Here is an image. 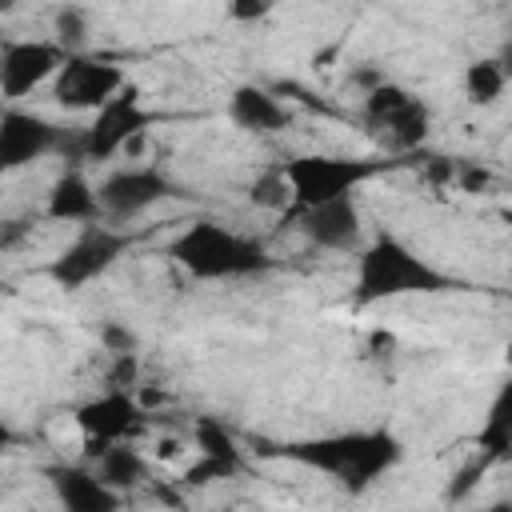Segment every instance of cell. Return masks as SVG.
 Returning <instances> with one entry per match:
<instances>
[{"instance_id":"1","label":"cell","mask_w":512,"mask_h":512,"mask_svg":"<svg viewBox=\"0 0 512 512\" xmlns=\"http://www.w3.org/2000/svg\"><path fill=\"white\" fill-rule=\"evenodd\" d=\"M284 456L304 464V468L328 472L344 488L360 492L400 460V444L388 432H336V436L284 444Z\"/></svg>"},{"instance_id":"2","label":"cell","mask_w":512,"mask_h":512,"mask_svg":"<svg viewBox=\"0 0 512 512\" xmlns=\"http://www.w3.org/2000/svg\"><path fill=\"white\" fill-rule=\"evenodd\" d=\"M176 264L196 280H248L272 268V256L260 240L240 236L216 220H200L184 228L172 244Z\"/></svg>"},{"instance_id":"3","label":"cell","mask_w":512,"mask_h":512,"mask_svg":"<svg viewBox=\"0 0 512 512\" xmlns=\"http://www.w3.org/2000/svg\"><path fill=\"white\" fill-rule=\"evenodd\" d=\"M356 256H360L356 260V300L360 304L412 296V292H444L448 288V276L436 272L432 264H424L392 232H376L372 240H364V248Z\"/></svg>"},{"instance_id":"4","label":"cell","mask_w":512,"mask_h":512,"mask_svg":"<svg viewBox=\"0 0 512 512\" xmlns=\"http://www.w3.org/2000/svg\"><path fill=\"white\" fill-rule=\"evenodd\" d=\"M148 124H152V112L140 104L136 88L128 84L116 100H108V104L92 116V124H88V128H80L76 136H64L60 152L68 148V152H72V160L100 164V160H112L116 152H128V148L144 136V128H148Z\"/></svg>"},{"instance_id":"5","label":"cell","mask_w":512,"mask_h":512,"mask_svg":"<svg viewBox=\"0 0 512 512\" xmlns=\"http://www.w3.org/2000/svg\"><path fill=\"white\" fill-rule=\"evenodd\" d=\"M280 172L292 192V212H304L352 196L368 176H376V164L352 156H296Z\"/></svg>"},{"instance_id":"6","label":"cell","mask_w":512,"mask_h":512,"mask_svg":"<svg viewBox=\"0 0 512 512\" xmlns=\"http://www.w3.org/2000/svg\"><path fill=\"white\" fill-rule=\"evenodd\" d=\"M364 120L372 124V132L392 148V152H408L416 144H424L428 136V104L420 96H412L408 88L384 80L364 96Z\"/></svg>"},{"instance_id":"7","label":"cell","mask_w":512,"mask_h":512,"mask_svg":"<svg viewBox=\"0 0 512 512\" xmlns=\"http://www.w3.org/2000/svg\"><path fill=\"white\" fill-rule=\"evenodd\" d=\"M132 236L112 228V224H88L48 268V276L60 284V288H84L92 284L96 276H104L124 252H128Z\"/></svg>"},{"instance_id":"8","label":"cell","mask_w":512,"mask_h":512,"mask_svg":"<svg viewBox=\"0 0 512 512\" xmlns=\"http://www.w3.org/2000/svg\"><path fill=\"white\" fill-rule=\"evenodd\" d=\"M172 196V180L152 168V164H128V168H116L112 176L100 180L96 188V200H100V216L104 220H136L144 216L148 208H156L160 200Z\"/></svg>"},{"instance_id":"9","label":"cell","mask_w":512,"mask_h":512,"mask_svg":"<svg viewBox=\"0 0 512 512\" xmlns=\"http://www.w3.org/2000/svg\"><path fill=\"white\" fill-rule=\"evenodd\" d=\"M128 88V76H124V68L120 64H112V60H100V56H68L64 60V68L56 72V84H52V92H56V104H64V108H92V112H100L108 100H116L120 92Z\"/></svg>"},{"instance_id":"10","label":"cell","mask_w":512,"mask_h":512,"mask_svg":"<svg viewBox=\"0 0 512 512\" xmlns=\"http://www.w3.org/2000/svg\"><path fill=\"white\" fill-rule=\"evenodd\" d=\"M76 424L84 432V464H88L108 444H124L144 424V404L132 392L108 388L104 396H96V400H88V404L76 408Z\"/></svg>"},{"instance_id":"11","label":"cell","mask_w":512,"mask_h":512,"mask_svg":"<svg viewBox=\"0 0 512 512\" xmlns=\"http://www.w3.org/2000/svg\"><path fill=\"white\" fill-rule=\"evenodd\" d=\"M68 52L56 40H12L0 48V96L24 100L32 88L52 80L64 68Z\"/></svg>"},{"instance_id":"12","label":"cell","mask_w":512,"mask_h":512,"mask_svg":"<svg viewBox=\"0 0 512 512\" xmlns=\"http://www.w3.org/2000/svg\"><path fill=\"white\" fill-rule=\"evenodd\" d=\"M60 144H64V132L36 112L12 108L0 116V172H12L48 152H60Z\"/></svg>"},{"instance_id":"13","label":"cell","mask_w":512,"mask_h":512,"mask_svg":"<svg viewBox=\"0 0 512 512\" xmlns=\"http://www.w3.org/2000/svg\"><path fill=\"white\" fill-rule=\"evenodd\" d=\"M300 236L320 248V252H360L364 248V228H360V208L352 196L320 204V208H304L292 212Z\"/></svg>"},{"instance_id":"14","label":"cell","mask_w":512,"mask_h":512,"mask_svg":"<svg viewBox=\"0 0 512 512\" xmlns=\"http://www.w3.org/2000/svg\"><path fill=\"white\" fill-rule=\"evenodd\" d=\"M48 480L64 512H120V492H112L88 464H56L48 468Z\"/></svg>"},{"instance_id":"15","label":"cell","mask_w":512,"mask_h":512,"mask_svg":"<svg viewBox=\"0 0 512 512\" xmlns=\"http://www.w3.org/2000/svg\"><path fill=\"white\" fill-rule=\"evenodd\" d=\"M228 120L244 132H256V136H268V132H284L292 124V108L280 104L272 92L256 88V84H244L228 96Z\"/></svg>"},{"instance_id":"16","label":"cell","mask_w":512,"mask_h":512,"mask_svg":"<svg viewBox=\"0 0 512 512\" xmlns=\"http://www.w3.org/2000/svg\"><path fill=\"white\" fill-rule=\"evenodd\" d=\"M48 216L52 220H64V224H96L100 220V200H96V188L88 184L84 172H64L52 192H48Z\"/></svg>"},{"instance_id":"17","label":"cell","mask_w":512,"mask_h":512,"mask_svg":"<svg viewBox=\"0 0 512 512\" xmlns=\"http://www.w3.org/2000/svg\"><path fill=\"white\" fill-rule=\"evenodd\" d=\"M88 468L112 488V492H128V488H136V484H144L148 480V460L124 440V444H108L96 460H88Z\"/></svg>"},{"instance_id":"18","label":"cell","mask_w":512,"mask_h":512,"mask_svg":"<svg viewBox=\"0 0 512 512\" xmlns=\"http://www.w3.org/2000/svg\"><path fill=\"white\" fill-rule=\"evenodd\" d=\"M504 88H508V72H504L500 60H476V64H468L464 92H468L472 104H480V108L484 104H496L504 96Z\"/></svg>"},{"instance_id":"19","label":"cell","mask_w":512,"mask_h":512,"mask_svg":"<svg viewBox=\"0 0 512 512\" xmlns=\"http://www.w3.org/2000/svg\"><path fill=\"white\" fill-rule=\"evenodd\" d=\"M192 440H196V448H200V456L204 460H216V464H228V468H240V452H236V444H232V436H228V428L220 424V420H196V428H192Z\"/></svg>"},{"instance_id":"20","label":"cell","mask_w":512,"mask_h":512,"mask_svg":"<svg viewBox=\"0 0 512 512\" xmlns=\"http://www.w3.org/2000/svg\"><path fill=\"white\" fill-rule=\"evenodd\" d=\"M84 40H88V12L76 8V4H64V8L56 12V44H60L68 56H80Z\"/></svg>"},{"instance_id":"21","label":"cell","mask_w":512,"mask_h":512,"mask_svg":"<svg viewBox=\"0 0 512 512\" xmlns=\"http://www.w3.org/2000/svg\"><path fill=\"white\" fill-rule=\"evenodd\" d=\"M252 204L256 208H268V212H284V208H292V192H288V180H284V172L276 168V172H264L256 184H252Z\"/></svg>"},{"instance_id":"22","label":"cell","mask_w":512,"mask_h":512,"mask_svg":"<svg viewBox=\"0 0 512 512\" xmlns=\"http://www.w3.org/2000/svg\"><path fill=\"white\" fill-rule=\"evenodd\" d=\"M480 440H484V448H488L492 456H504V452H508V396L496 400L492 420H488V428H484Z\"/></svg>"},{"instance_id":"23","label":"cell","mask_w":512,"mask_h":512,"mask_svg":"<svg viewBox=\"0 0 512 512\" xmlns=\"http://www.w3.org/2000/svg\"><path fill=\"white\" fill-rule=\"evenodd\" d=\"M452 180L464 188V192H484L488 184H492V172L484 168V164H472V160H460L456 164V172H452Z\"/></svg>"},{"instance_id":"24","label":"cell","mask_w":512,"mask_h":512,"mask_svg":"<svg viewBox=\"0 0 512 512\" xmlns=\"http://www.w3.org/2000/svg\"><path fill=\"white\" fill-rule=\"evenodd\" d=\"M104 344H108V352L112 356H128V352H136V336L128 332V328H120V324H104Z\"/></svg>"},{"instance_id":"25","label":"cell","mask_w":512,"mask_h":512,"mask_svg":"<svg viewBox=\"0 0 512 512\" xmlns=\"http://www.w3.org/2000/svg\"><path fill=\"white\" fill-rule=\"evenodd\" d=\"M28 232H32L28 220H0V252L4 248H20L28 240Z\"/></svg>"},{"instance_id":"26","label":"cell","mask_w":512,"mask_h":512,"mask_svg":"<svg viewBox=\"0 0 512 512\" xmlns=\"http://www.w3.org/2000/svg\"><path fill=\"white\" fill-rule=\"evenodd\" d=\"M268 12V4H236L232 8V16H244V20H256V16H264Z\"/></svg>"},{"instance_id":"27","label":"cell","mask_w":512,"mask_h":512,"mask_svg":"<svg viewBox=\"0 0 512 512\" xmlns=\"http://www.w3.org/2000/svg\"><path fill=\"white\" fill-rule=\"evenodd\" d=\"M176 452H180V440H164V444H160V456H164V460H172Z\"/></svg>"},{"instance_id":"28","label":"cell","mask_w":512,"mask_h":512,"mask_svg":"<svg viewBox=\"0 0 512 512\" xmlns=\"http://www.w3.org/2000/svg\"><path fill=\"white\" fill-rule=\"evenodd\" d=\"M488 512H508V504H492V508H488Z\"/></svg>"}]
</instances>
